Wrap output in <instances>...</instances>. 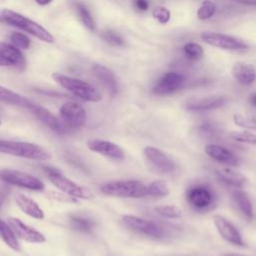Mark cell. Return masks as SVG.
Segmentation results:
<instances>
[{"instance_id":"6da1fadb","label":"cell","mask_w":256,"mask_h":256,"mask_svg":"<svg viewBox=\"0 0 256 256\" xmlns=\"http://www.w3.org/2000/svg\"><path fill=\"white\" fill-rule=\"evenodd\" d=\"M1 19L2 21L12 26H15L19 29H22L28 32L29 34L33 35L34 37L38 38L41 41H44L47 43L54 42L53 35L47 29H45L43 26H41L37 22L25 17L20 13H17L10 9H3L1 11Z\"/></svg>"},{"instance_id":"7a4b0ae2","label":"cell","mask_w":256,"mask_h":256,"mask_svg":"<svg viewBox=\"0 0 256 256\" xmlns=\"http://www.w3.org/2000/svg\"><path fill=\"white\" fill-rule=\"evenodd\" d=\"M185 198L191 209L197 212L210 211L217 202L214 190L206 183H195L189 186L185 192Z\"/></svg>"},{"instance_id":"3957f363","label":"cell","mask_w":256,"mask_h":256,"mask_svg":"<svg viewBox=\"0 0 256 256\" xmlns=\"http://www.w3.org/2000/svg\"><path fill=\"white\" fill-rule=\"evenodd\" d=\"M0 153L37 161H46L50 159V154L41 146L34 143L12 140L0 139Z\"/></svg>"},{"instance_id":"277c9868","label":"cell","mask_w":256,"mask_h":256,"mask_svg":"<svg viewBox=\"0 0 256 256\" xmlns=\"http://www.w3.org/2000/svg\"><path fill=\"white\" fill-rule=\"evenodd\" d=\"M52 77L61 87L70 91L75 96L84 101L99 102L102 99V96L98 90L85 81L60 73H54L52 74Z\"/></svg>"},{"instance_id":"5b68a950","label":"cell","mask_w":256,"mask_h":256,"mask_svg":"<svg viewBox=\"0 0 256 256\" xmlns=\"http://www.w3.org/2000/svg\"><path fill=\"white\" fill-rule=\"evenodd\" d=\"M100 191L109 196L121 198H143L147 196V186L138 180H119L103 184Z\"/></svg>"},{"instance_id":"8992f818","label":"cell","mask_w":256,"mask_h":256,"mask_svg":"<svg viewBox=\"0 0 256 256\" xmlns=\"http://www.w3.org/2000/svg\"><path fill=\"white\" fill-rule=\"evenodd\" d=\"M42 168H43L46 176L48 177V179L52 182V184L54 186H56L58 189H60V191H62L63 193L70 195L72 197H75L77 199L78 198H80V199L92 198L93 195L87 189L81 187L80 185L76 184L72 180L63 176L59 170L52 168V167H48V166H44Z\"/></svg>"},{"instance_id":"52a82bcc","label":"cell","mask_w":256,"mask_h":256,"mask_svg":"<svg viewBox=\"0 0 256 256\" xmlns=\"http://www.w3.org/2000/svg\"><path fill=\"white\" fill-rule=\"evenodd\" d=\"M60 120L67 131L81 129L86 123V111L84 107L77 102L69 101L64 103L59 110Z\"/></svg>"},{"instance_id":"ba28073f","label":"cell","mask_w":256,"mask_h":256,"mask_svg":"<svg viewBox=\"0 0 256 256\" xmlns=\"http://www.w3.org/2000/svg\"><path fill=\"white\" fill-rule=\"evenodd\" d=\"M200 38L206 44L216 48L224 49V50L241 51V50L248 49V45L244 41L234 36L223 34V33L203 32L201 33Z\"/></svg>"},{"instance_id":"9c48e42d","label":"cell","mask_w":256,"mask_h":256,"mask_svg":"<svg viewBox=\"0 0 256 256\" xmlns=\"http://www.w3.org/2000/svg\"><path fill=\"white\" fill-rule=\"evenodd\" d=\"M0 178L11 185L26 188L29 190H35V191H41L44 189V183L36 178L35 176H32L30 174L13 170V169H4L0 171Z\"/></svg>"},{"instance_id":"30bf717a","label":"cell","mask_w":256,"mask_h":256,"mask_svg":"<svg viewBox=\"0 0 256 256\" xmlns=\"http://www.w3.org/2000/svg\"><path fill=\"white\" fill-rule=\"evenodd\" d=\"M214 226L219 235L229 244L237 247H246V243L237 227L221 214L213 215Z\"/></svg>"},{"instance_id":"8fae6325","label":"cell","mask_w":256,"mask_h":256,"mask_svg":"<svg viewBox=\"0 0 256 256\" xmlns=\"http://www.w3.org/2000/svg\"><path fill=\"white\" fill-rule=\"evenodd\" d=\"M185 77L176 71L166 72L153 87V93L160 96L171 95L183 88Z\"/></svg>"},{"instance_id":"7c38bea8","label":"cell","mask_w":256,"mask_h":256,"mask_svg":"<svg viewBox=\"0 0 256 256\" xmlns=\"http://www.w3.org/2000/svg\"><path fill=\"white\" fill-rule=\"evenodd\" d=\"M122 221L130 229L142 233L144 235L154 238H160L163 235V229L153 221L146 220L133 215L123 216Z\"/></svg>"},{"instance_id":"4fadbf2b","label":"cell","mask_w":256,"mask_h":256,"mask_svg":"<svg viewBox=\"0 0 256 256\" xmlns=\"http://www.w3.org/2000/svg\"><path fill=\"white\" fill-rule=\"evenodd\" d=\"M144 155L147 161L161 173H171L176 169V163L165 152L156 147L146 146Z\"/></svg>"},{"instance_id":"5bb4252c","label":"cell","mask_w":256,"mask_h":256,"mask_svg":"<svg viewBox=\"0 0 256 256\" xmlns=\"http://www.w3.org/2000/svg\"><path fill=\"white\" fill-rule=\"evenodd\" d=\"M231 199L234 207L238 213L247 222H251L254 219V207L249 195L241 188H233L231 192Z\"/></svg>"},{"instance_id":"9a60e30c","label":"cell","mask_w":256,"mask_h":256,"mask_svg":"<svg viewBox=\"0 0 256 256\" xmlns=\"http://www.w3.org/2000/svg\"><path fill=\"white\" fill-rule=\"evenodd\" d=\"M87 147L93 152L102 154L114 160H122L125 157L124 151L120 146L107 140L90 139L87 141Z\"/></svg>"},{"instance_id":"2e32d148","label":"cell","mask_w":256,"mask_h":256,"mask_svg":"<svg viewBox=\"0 0 256 256\" xmlns=\"http://www.w3.org/2000/svg\"><path fill=\"white\" fill-rule=\"evenodd\" d=\"M215 174L222 183L231 188H242L247 183L246 176L233 166H219L215 168Z\"/></svg>"},{"instance_id":"e0dca14e","label":"cell","mask_w":256,"mask_h":256,"mask_svg":"<svg viewBox=\"0 0 256 256\" xmlns=\"http://www.w3.org/2000/svg\"><path fill=\"white\" fill-rule=\"evenodd\" d=\"M204 151L208 157H210L211 159L218 163L233 167H237L239 165L238 157L233 152H231L229 149L222 145L209 143L205 146Z\"/></svg>"},{"instance_id":"ac0fdd59","label":"cell","mask_w":256,"mask_h":256,"mask_svg":"<svg viewBox=\"0 0 256 256\" xmlns=\"http://www.w3.org/2000/svg\"><path fill=\"white\" fill-rule=\"evenodd\" d=\"M8 224L14 231L15 235L27 242L30 243H42L45 242V237L42 233L39 231L31 228L30 226H27L24 224L21 220L15 217H9L8 218Z\"/></svg>"},{"instance_id":"d6986e66","label":"cell","mask_w":256,"mask_h":256,"mask_svg":"<svg viewBox=\"0 0 256 256\" xmlns=\"http://www.w3.org/2000/svg\"><path fill=\"white\" fill-rule=\"evenodd\" d=\"M226 103V98L221 95H213L203 98L191 99L186 102L185 108L189 111L193 112H201V111H208L214 110L217 108L222 107Z\"/></svg>"},{"instance_id":"ffe728a7","label":"cell","mask_w":256,"mask_h":256,"mask_svg":"<svg viewBox=\"0 0 256 256\" xmlns=\"http://www.w3.org/2000/svg\"><path fill=\"white\" fill-rule=\"evenodd\" d=\"M31 111L33 114L44 124L46 125L49 129L54 131L58 135H64L67 133L66 128L64 127L63 123L59 118H57L54 114H52L49 110L46 108H43L38 105H34L31 108Z\"/></svg>"},{"instance_id":"44dd1931","label":"cell","mask_w":256,"mask_h":256,"mask_svg":"<svg viewBox=\"0 0 256 256\" xmlns=\"http://www.w3.org/2000/svg\"><path fill=\"white\" fill-rule=\"evenodd\" d=\"M232 76L241 85L248 86L256 81V68L252 64L237 62L231 69Z\"/></svg>"},{"instance_id":"7402d4cb","label":"cell","mask_w":256,"mask_h":256,"mask_svg":"<svg viewBox=\"0 0 256 256\" xmlns=\"http://www.w3.org/2000/svg\"><path fill=\"white\" fill-rule=\"evenodd\" d=\"M0 56L19 70H24L26 60L19 48L4 42H0Z\"/></svg>"},{"instance_id":"603a6c76","label":"cell","mask_w":256,"mask_h":256,"mask_svg":"<svg viewBox=\"0 0 256 256\" xmlns=\"http://www.w3.org/2000/svg\"><path fill=\"white\" fill-rule=\"evenodd\" d=\"M94 76L102 83L106 90L110 93L111 96H114L117 93V82L113 72L102 65H95L92 68Z\"/></svg>"},{"instance_id":"cb8c5ba5","label":"cell","mask_w":256,"mask_h":256,"mask_svg":"<svg viewBox=\"0 0 256 256\" xmlns=\"http://www.w3.org/2000/svg\"><path fill=\"white\" fill-rule=\"evenodd\" d=\"M15 202L26 215L39 220L44 218V212L33 199L23 194H17L15 196Z\"/></svg>"},{"instance_id":"d4e9b609","label":"cell","mask_w":256,"mask_h":256,"mask_svg":"<svg viewBox=\"0 0 256 256\" xmlns=\"http://www.w3.org/2000/svg\"><path fill=\"white\" fill-rule=\"evenodd\" d=\"M0 101L6 104L24 107L29 110H31V108L35 105L28 98L1 85H0Z\"/></svg>"},{"instance_id":"484cf974","label":"cell","mask_w":256,"mask_h":256,"mask_svg":"<svg viewBox=\"0 0 256 256\" xmlns=\"http://www.w3.org/2000/svg\"><path fill=\"white\" fill-rule=\"evenodd\" d=\"M0 238L4 243L14 251H20V244L17 240V236L10 227V225L0 219Z\"/></svg>"},{"instance_id":"4316f807","label":"cell","mask_w":256,"mask_h":256,"mask_svg":"<svg viewBox=\"0 0 256 256\" xmlns=\"http://www.w3.org/2000/svg\"><path fill=\"white\" fill-rule=\"evenodd\" d=\"M217 10L216 3L212 0H203L199 8L197 9L196 16L201 21H206L211 19Z\"/></svg>"},{"instance_id":"83f0119b","label":"cell","mask_w":256,"mask_h":256,"mask_svg":"<svg viewBox=\"0 0 256 256\" xmlns=\"http://www.w3.org/2000/svg\"><path fill=\"white\" fill-rule=\"evenodd\" d=\"M169 187L163 180H155L147 186V196L165 197L169 194Z\"/></svg>"},{"instance_id":"f1b7e54d","label":"cell","mask_w":256,"mask_h":256,"mask_svg":"<svg viewBox=\"0 0 256 256\" xmlns=\"http://www.w3.org/2000/svg\"><path fill=\"white\" fill-rule=\"evenodd\" d=\"M155 212L160 216L168 219H178L182 216V210L176 205H158L154 208Z\"/></svg>"},{"instance_id":"f546056e","label":"cell","mask_w":256,"mask_h":256,"mask_svg":"<svg viewBox=\"0 0 256 256\" xmlns=\"http://www.w3.org/2000/svg\"><path fill=\"white\" fill-rule=\"evenodd\" d=\"M75 7H76V10L78 12V15H79V18L81 19L82 23L91 31H94L96 29V23L93 19V17L91 16L90 12L88 11V9L86 8L85 5H83L82 3L80 2H77L75 4Z\"/></svg>"},{"instance_id":"4dcf8cb0","label":"cell","mask_w":256,"mask_h":256,"mask_svg":"<svg viewBox=\"0 0 256 256\" xmlns=\"http://www.w3.org/2000/svg\"><path fill=\"white\" fill-rule=\"evenodd\" d=\"M183 52L188 59L197 60L204 54V49L196 42H187L183 46Z\"/></svg>"},{"instance_id":"1f68e13d","label":"cell","mask_w":256,"mask_h":256,"mask_svg":"<svg viewBox=\"0 0 256 256\" xmlns=\"http://www.w3.org/2000/svg\"><path fill=\"white\" fill-rule=\"evenodd\" d=\"M233 122L244 129L256 130V117L236 113L233 115Z\"/></svg>"},{"instance_id":"d6a6232c","label":"cell","mask_w":256,"mask_h":256,"mask_svg":"<svg viewBox=\"0 0 256 256\" xmlns=\"http://www.w3.org/2000/svg\"><path fill=\"white\" fill-rule=\"evenodd\" d=\"M230 137L240 143L251 144L256 146V134L249 131H234L230 134Z\"/></svg>"},{"instance_id":"836d02e7","label":"cell","mask_w":256,"mask_h":256,"mask_svg":"<svg viewBox=\"0 0 256 256\" xmlns=\"http://www.w3.org/2000/svg\"><path fill=\"white\" fill-rule=\"evenodd\" d=\"M70 225L73 229L82 231V232H90L93 229V222L86 218H79V217H73L70 220Z\"/></svg>"},{"instance_id":"e575fe53","label":"cell","mask_w":256,"mask_h":256,"mask_svg":"<svg viewBox=\"0 0 256 256\" xmlns=\"http://www.w3.org/2000/svg\"><path fill=\"white\" fill-rule=\"evenodd\" d=\"M152 16L160 24H167L171 19V12L165 6H156L152 10Z\"/></svg>"},{"instance_id":"d590c367","label":"cell","mask_w":256,"mask_h":256,"mask_svg":"<svg viewBox=\"0 0 256 256\" xmlns=\"http://www.w3.org/2000/svg\"><path fill=\"white\" fill-rule=\"evenodd\" d=\"M9 39H10V41L13 43V45H14L15 47H17V48L26 50V49H28L29 46H30V39H29L26 35H24V34H22V33H20V32H14V33H12V34L9 36Z\"/></svg>"},{"instance_id":"8d00e7d4","label":"cell","mask_w":256,"mask_h":256,"mask_svg":"<svg viewBox=\"0 0 256 256\" xmlns=\"http://www.w3.org/2000/svg\"><path fill=\"white\" fill-rule=\"evenodd\" d=\"M101 38L113 46H120V45H123V43H124L121 36L111 30L103 31L101 33Z\"/></svg>"},{"instance_id":"74e56055","label":"cell","mask_w":256,"mask_h":256,"mask_svg":"<svg viewBox=\"0 0 256 256\" xmlns=\"http://www.w3.org/2000/svg\"><path fill=\"white\" fill-rule=\"evenodd\" d=\"M51 196L53 199L62 202V203H78V199L75 197H72L70 195H67L65 193L60 194V193H56V192H52Z\"/></svg>"},{"instance_id":"f35d334b","label":"cell","mask_w":256,"mask_h":256,"mask_svg":"<svg viewBox=\"0 0 256 256\" xmlns=\"http://www.w3.org/2000/svg\"><path fill=\"white\" fill-rule=\"evenodd\" d=\"M134 7L139 11H146L149 8V0H133Z\"/></svg>"},{"instance_id":"ab89813d","label":"cell","mask_w":256,"mask_h":256,"mask_svg":"<svg viewBox=\"0 0 256 256\" xmlns=\"http://www.w3.org/2000/svg\"><path fill=\"white\" fill-rule=\"evenodd\" d=\"M234 1L247 6H256V0H234Z\"/></svg>"},{"instance_id":"60d3db41","label":"cell","mask_w":256,"mask_h":256,"mask_svg":"<svg viewBox=\"0 0 256 256\" xmlns=\"http://www.w3.org/2000/svg\"><path fill=\"white\" fill-rule=\"evenodd\" d=\"M249 102L253 107L256 108V92H253L249 95Z\"/></svg>"},{"instance_id":"b9f144b4","label":"cell","mask_w":256,"mask_h":256,"mask_svg":"<svg viewBox=\"0 0 256 256\" xmlns=\"http://www.w3.org/2000/svg\"><path fill=\"white\" fill-rule=\"evenodd\" d=\"M53 0H35V2L41 6H44V5H47L49 3H51Z\"/></svg>"},{"instance_id":"7bdbcfd3","label":"cell","mask_w":256,"mask_h":256,"mask_svg":"<svg viewBox=\"0 0 256 256\" xmlns=\"http://www.w3.org/2000/svg\"><path fill=\"white\" fill-rule=\"evenodd\" d=\"M0 66H11V64L0 56Z\"/></svg>"},{"instance_id":"ee69618b","label":"cell","mask_w":256,"mask_h":256,"mask_svg":"<svg viewBox=\"0 0 256 256\" xmlns=\"http://www.w3.org/2000/svg\"><path fill=\"white\" fill-rule=\"evenodd\" d=\"M224 256H244V255L240 254V253H229V254H226Z\"/></svg>"},{"instance_id":"f6af8a7d","label":"cell","mask_w":256,"mask_h":256,"mask_svg":"<svg viewBox=\"0 0 256 256\" xmlns=\"http://www.w3.org/2000/svg\"><path fill=\"white\" fill-rule=\"evenodd\" d=\"M0 125H1V120H0Z\"/></svg>"}]
</instances>
